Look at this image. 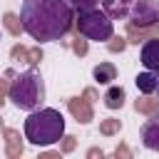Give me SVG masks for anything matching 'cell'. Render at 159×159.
<instances>
[{"instance_id":"7402d4cb","label":"cell","mask_w":159,"mask_h":159,"mask_svg":"<svg viewBox=\"0 0 159 159\" xmlns=\"http://www.w3.org/2000/svg\"><path fill=\"white\" fill-rule=\"evenodd\" d=\"M10 55H12V60H25L27 62V47H22V45H15L10 50Z\"/></svg>"},{"instance_id":"484cf974","label":"cell","mask_w":159,"mask_h":159,"mask_svg":"<svg viewBox=\"0 0 159 159\" xmlns=\"http://www.w3.org/2000/svg\"><path fill=\"white\" fill-rule=\"evenodd\" d=\"M89 157H102V149H89Z\"/></svg>"},{"instance_id":"7c38bea8","label":"cell","mask_w":159,"mask_h":159,"mask_svg":"<svg viewBox=\"0 0 159 159\" xmlns=\"http://www.w3.org/2000/svg\"><path fill=\"white\" fill-rule=\"evenodd\" d=\"M92 75H94V80H97L99 84H109L112 80H117V67H114L112 62H99V65L92 70Z\"/></svg>"},{"instance_id":"9c48e42d","label":"cell","mask_w":159,"mask_h":159,"mask_svg":"<svg viewBox=\"0 0 159 159\" xmlns=\"http://www.w3.org/2000/svg\"><path fill=\"white\" fill-rule=\"evenodd\" d=\"M67 107H70V112H72V117L77 119V122H82V124H87V122H92V107H89V99L87 97H72L70 102H67Z\"/></svg>"},{"instance_id":"ba28073f","label":"cell","mask_w":159,"mask_h":159,"mask_svg":"<svg viewBox=\"0 0 159 159\" xmlns=\"http://www.w3.org/2000/svg\"><path fill=\"white\" fill-rule=\"evenodd\" d=\"M132 2H134V0H102V10H104L112 20H124V17H129Z\"/></svg>"},{"instance_id":"f1b7e54d","label":"cell","mask_w":159,"mask_h":159,"mask_svg":"<svg viewBox=\"0 0 159 159\" xmlns=\"http://www.w3.org/2000/svg\"><path fill=\"white\" fill-rule=\"evenodd\" d=\"M0 40H2V37H0Z\"/></svg>"},{"instance_id":"9a60e30c","label":"cell","mask_w":159,"mask_h":159,"mask_svg":"<svg viewBox=\"0 0 159 159\" xmlns=\"http://www.w3.org/2000/svg\"><path fill=\"white\" fill-rule=\"evenodd\" d=\"M134 107H137V112H144V114H159V99H137L134 102Z\"/></svg>"},{"instance_id":"d6986e66","label":"cell","mask_w":159,"mask_h":159,"mask_svg":"<svg viewBox=\"0 0 159 159\" xmlns=\"http://www.w3.org/2000/svg\"><path fill=\"white\" fill-rule=\"evenodd\" d=\"M127 47V40L124 37H109V42H107V50L109 52H122Z\"/></svg>"},{"instance_id":"4316f807","label":"cell","mask_w":159,"mask_h":159,"mask_svg":"<svg viewBox=\"0 0 159 159\" xmlns=\"http://www.w3.org/2000/svg\"><path fill=\"white\" fill-rule=\"evenodd\" d=\"M0 129H2V119H0Z\"/></svg>"},{"instance_id":"3957f363","label":"cell","mask_w":159,"mask_h":159,"mask_svg":"<svg viewBox=\"0 0 159 159\" xmlns=\"http://www.w3.org/2000/svg\"><path fill=\"white\" fill-rule=\"evenodd\" d=\"M7 94H10V99L17 109H25V112L40 109V104L45 102V80L37 70L20 72L10 82Z\"/></svg>"},{"instance_id":"cb8c5ba5","label":"cell","mask_w":159,"mask_h":159,"mask_svg":"<svg viewBox=\"0 0 159 159\" xmlns=\"http://www.w3.org/2000/svg\"><path fill=\"white\" fill-rule=\"evenodd\" d=\"M7 87H10V84H7V80H0V104L5 102L2 97H5V92H7Z\"/></svg>"},{"instance_id":"5b68a950","label":"cell","mask_w":159,"mask_h":159,"mask_svg":"<svg viewBox=\"0 0 159 159\" xmlns=\"http://www.w3.org/2000/svg\"><path fill=\"white\" fill-rule=\"evenodd\" d=\"M159 20V2L157 0H134L132 10H129V25L144 27V25H154Z\"/></svg>"},{"instance_id":"5bb4252c","label":"cell","mask_w":159,"mask_h":159,"mask_svg":"<svg viewBox=\"0 0 159 159\" xmlns=\"http://www.w3.org/2000/svg\"><path fill=\"white\" fill-rule=\"evenodd\" d=\"M5 139H7V157H20V154H22L20 134H17L15 129H5Z\"/></svg>"},{"instance_id":"8fae6325","label":"cell","mask_w":159,"mask_h":159,"mask_svg":"<svg viewBox=\"0 0 159 159\" xmlns=\"http://www.w3.org/2000/svg\"><path fill=\"white\" fill-rule=\"evenodd\" d=\"M134 82H137V89H139L142 94H152V92H157V84H159V72H152V70L139 72V75L134 77Z\"/></svg>"},{"instance_id":"52a82bcc","label":"cell","mask_w":159,"mask_h":159,"mask_svg":"<svg viewBox=\"0 0 159 159\" xmlns=\"http://www.w3.org/2000/svg\"><path fill=\"white\" fill-rule=\"evenodd\" d=\"M142 65L152 72H159V37H149L144 45H142Z\"/></svg>"},{"instance_id":"d4e9b609","label":"cell","mask_w":159,"mask_h":159,"mask_svg":"<svg viewBox=\"0 0 159 159\" xmlns=\"http://www.w3.org/2000/svg\"><path fill=\"white\" fill-rule=\"evenodd\" d=\"M114 154H117V157H129V149H127V147H117Z\"/></svg>"},{"instance_id":"8992f818","label":"cell","mask_w":159,"mask_h":159,"mask_svg":"<svg viewBox=\"0 0 159 159\" xmlns=\"http://www.w3.org/2000/svg\"><path fill=\"white\" fill-rule=\"evenodd\" d=\"M142 144L152 152H159V114H152V119H147L139 129Z\"/></svg>"},{"instance_id":"e0dca14e","label":"cell","mask_w":159,"mask_h":159,"mask_svg":"<svg viewBox=\"0 0 159 159\" xmlns=\"http://www.w3.org/2000/svg\"><path fill=\"white\" fill-rule=\"evenodd\" d=\"M122 129V122L119 119H102L99 122V132L104 134V137H112V134H117Z\"/></svg>"},{"instance_id":"6da1fadb","label":"cell","mask_w":159,"mask_h":159,"mask_svg":"<svg viewBox=\"0 0 159 159\" xmlns=\"http://www.w3.org/2000/svg\"><path fill=\"white\" fill-rule=\"evenodd\" d=\"M75 10L67 0H22V30L37 42H52L70 32Z\"/></svg>"},{"instance_id":"2e32d148","label":"cell","mask_w":159,"mask_h":159,"mask_svg":"<svg viewBox=\"0 0 159 159\" xmlns=\"http://www.w3.org/2000/svg\"><path fill=\"white\" fill-rule=\"evenodd\" d=\"M2 22H5V27L10 30V35H20L22 32V22H20V17L15 15V12H5V17H2Z\"/></svg>"},{"instance_id":"277c9868","label":"cell","mask_w":159,"mask_h":159,"mask_svg":"<svg viewBox=\"0 0 159 159\" xmlns=\"http://www.w3.org/2000/svg\"><path fill=\"white\" fill-rule=\"evenodd\" d=\"M77 32L87 40L107 42L114 35V25H112V17L104 10L92 7V10H84V12H77Z\"/></svg>"},{"instance_id":"ac0fdd59","label":"cell","mask_w":159,"mask_h":159,"mask_svg":"<svg viewBox=\"0 0 159 159\" xmlns=\"http://www.w3.org/2000/svg\"><path fill=\"white\" fill-rule=\"evenodd\" d=\"M67 2H70L72 10H77V12H84V10H92V7L99 5V0H67Z\"/></svg>"},{"instance_id":"83f0119b","label":"cell","mask_w":159,"mask_h":159,"mask_svg":"<svg viewBox=\"0 0 159 159\" xmlns=\"http://www.w3.org/2000/svg\"><path fill=\"white\" fill-rule=\"evenodd\" d=\"M157 92H159V84H157Z\"/></svg>"},{"instance_id":"4fadbf2b","label":"cell","mask_w":159,"mask_h":159,"mask_svg":"<svg viewBox=\"0 0 159 159\" xmlns=\"http://www.w3.org/2000/svg\"><path fill=\"white\" fill-rule=\"evenodd\" d=\"M124 99H127V94H124L122 87H109L107 94H104V104H107L109 109H119V107H124Z\"/></svg>"},{"instance_id":"7a4b0ae2","label":"cell","mask_w":159,"mask_h":159,"mask_svg":"<svg viewBox=\"0 0 159 159\" xmlns=\"http://www.w3.org/2000/svg\"><path fill=\"white\" fill-rule=\"evenodd\" d=\"M65 134V117L52 109H32L30 117L25 119V139L35 147H50L55 142H60Z\"/></svg>"},{"instance_id":"ffe728a7","label":"cell","mask_w":159,"mask_h":159,"mask_svg":"<svg viewBox=\"0 0 159 159\" xmlns=\"http://www.w3.org/2000/svg\"><path fill=\"white\" fill-rule=\"evenodd\" d=\"M72 50H75L80 57H82V55H87V40H82V37H80V32H77V37L72 40Z\"/></svg>"},{"instance_id":"44dd1931","label":"cell","mask_w":159,"mask_h":159,"mask_svg":"<svg viewBox=\"0 0 159 159\" xmlns=\"http://www.w3.org/2000/svg\"><path fill=\"white\" fill-rule=\"evenodd\" d=\"M40 60H42V52H40V47H32V50H27V65H30V67H35Z\"/></svg>"},{"instance_id":"603a6c76","label":"cell","mask_w":159,"mask_h":159,"mask_svg":"<svg viewBox=\"0 0 159 159\" xmlns=\"http://www.w3.org/2000/svg\"><path fill=\"white\" fill-rule=\"evenodd\" d=\"M75 144H77V142H75V137H65V142H62V152H72V149H75Z\"/></svg>"},{"instance_id":"30bf717a","label":"cell","mask_w":159,"mask_h":159,"mask_svg":"<svg viewBox=\"0 0 159 159\" xmlns=\"http://www.w3.org/2000/svg\"><path fill=\"white\" fill-rule=\"evenodd\" d=\"M149 37H159V25H144V27H137V25H129L127 22V42H142V40H149Z\"/></svg>"}]
</instances>
